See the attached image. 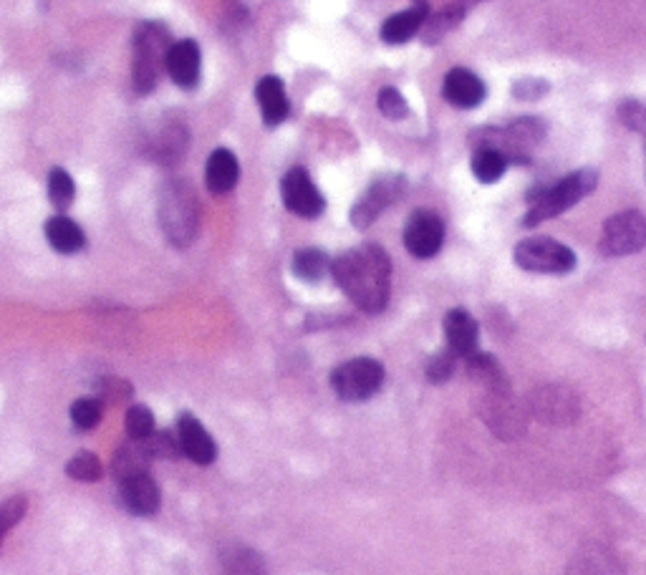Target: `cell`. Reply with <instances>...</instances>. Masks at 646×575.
<instances>
[{
  "label": "cell",
  "instance_id": "cell-1",
  "mask_svg": "<svg viewBox=\"0 0 646 575\" xmlns=\"http://www.w3.org/2000/svg\"><path fill=\"white\" fill-rule=\"evenodd\" d=\"M331 275L346 298L363 313H382L392 290V263L384 248L359 245L331 263Z\"/></svg>",
  "mask_w": 646,
  "mask_h": 575
},
{
  "label": "cell",
  "instance_id": "cell-2",
  "mask_svg": "<svg viewBox=\"0 0 646 575\" xmlns=\"http://www.w3.org/2000/svg\"><path fill=\"white\" fill-rule=\"evenodd\" d=\"M596 184H599V175H596L594 169H578V172L565 175L561 182L533 194L523 225L525 228H536V225L551 220V217L563 215L565 209L578 205L586 194H591L596 190Z\"/></svg>",
  "mask_w": 646,
  "mask_h": 575
},
{
  "label": "cell",
  "instance_id": "cell-3",
  "mask_svg": "<svg viewBox=\"0 0 646 575\" xmlns=\"http://www.w3.org/2000/svg\"><path fill=\"white\" fill-rule=\"evenodd\" d=\"M159 225L172 245L184 248L195 240L200 207L198 194L190 188V182L172 180L165 184L159 194Z\"/></svg>",
  "mask_w": 646,
  "mask_h": 575
},
{
  "label": "cell",
  "instance_id": "cell-4",
  "mask_svg": "<svg viewBox=\"0 0 646 575\" xmlns=\"http://www.w3.org/2000/svg\"><path fill=\"white\" fill-rule=\"evenodd\" d=\"M169 46V31L162 23H142L134 34V61H132V79L134 88L140 94H149L157 86L159 71L165 69V59Z\"/></svg>",
  "mask_w": 646,
  "mask_h": 575
},
{
  "label": "cell",
  "instance_id": "cell-5",
  "mask_svg": "<svg viewBox=\"0 0 646 575\" xmlns=\"http://www.w3.org/2000/svg\"><path fill=\"white\" fill-rule=\"evenodd\" d=\"M543 134L546 129L538 119L525 117L503 129H480L472 134V140H478V147L500 152L507 161H528V152L538 147Z\"/></svg>",
  "mask_w": 646,
  "mask_h": 575
},
{
  "label": "cell",
  "instance_id": "cell-6",
  "mask_svg": "<svg viewBox=\"0 0 646 575\" xmlns=\"http://www.w3.org/2000/svg\"><path fill=\"white\" fill-rule=\"evenodd\" d=\"M513 261L523 271L546 275H565L576 268V253L551 238H528L518 242L513 250Z\"/></svg>",
  "mask_w": 646,
  "mask_h": 575
},
{
  "label": "cell",
  "instance_id": "cell-7",
  "mask_svg": "<svg viewBox=\"0 0 646 575\" xmlns=\"http://www.w3.org/2000/svg\"><path fill=\"white\" fill-rule=\"evenodd\" d=\"M384 384V367L376 359H351L334 369L331 374V386L338 399L344 402H363L379 392Z\"/></svg>",
  "mask_w": 646,
  "mask_h": 575
},
{
  "label": "cell",
  "instance_id": "cell-8",
  "mask_svg": "<svg viewBox=\"0 0 646 575\" xmlns=\"http://www.w3.org/2000/svg\"><path fill=\"white\" fill-rule=\"evenodd\" d=\"M646 245V217L636 209H626L606 220L601 235V250L603 255L621 257L639 253Z\"/></svg>",
  "mask_w": 646,
  "mask_h": 575
},
{
  "label": "cell",
  "instance_id": "cell-9",
  "mask_svg": "<svg viewBox=\"0 0 646 575\" xmlns=\"http://www.w3.org/2000/svg\"><path fill=\"white\" fill-rule=\"evenodd\" d=\"M404 188H407V182H404L402 175L379 177L376 182H371V188L363 192L361 200L351 207V225H354V228L367 230L369 225H374L376 217L402 197Z\"/></svg>",
  "mask_w": 646,
  "mask_h": 575
},
{
  "label": "cell",
  "instance_id": "cell-10",
  "mask_svg": "<svg viewBox=\"0 0 646 575\" xmlns=\"http://www.w3.org/2000/svg\"><path fill=\"white\" fill-rule=\"evenodd\" d=\"M280 197L290 213L306 217V220H316L323 209H326V200H323V194L303 167L288 169L280 182Z\"/></svg>",
  "mask_w": 646,
  "mask_h": 575
},
{
  "label": "cell",
  "instance_id": "cell-11",
  "mask_svg": "<svg viewBox=\"0 0 646 575\" xmlns=\"http://www.w3.org/2000/svg\"><path fill=\"white\" fill-rule=\"evenodd\" d=\"M444 242V223L438 213L432 209H415L409 215L407 228H404V248L409 250V255L427 261L440 253Z\"/></svg>",
  "mask_w": 646,
  "mask_h": 575
},
{
  "label": "cell",
  "instance_id": "cell-12",
  "mask_svg": "<svg viewBox=\"0 0 646 575\" xmlns=\"http://www.w3.org/2000/svg\"><path fill=\"white\" fill-rule=\"evenodd\" d=\"M482 417L492 432L498 436H507V440L521 436L525 429L518 407L507 396V388H503V392H488V402L482 404Z\"/></svg>",
  "mask_w": 646,
  "mask_h": 575
},
{
  "label": "cell",
  "instance_id": "cell-13",
  "mask_svg": "<svg viewBox=\"0 0 646 575\" xmlns=\"http://www.w3.org/2000/svg\"><path fill=\"white\" fill-rule=\"evenodd\" d=\"M177 442H180V450L195 462V465H213L217 457L213 436H210L207 429L202 427L195 417L188 415V411L177 419Z\"/></svg>",
  "mask_w": 646,
  "mask_h": 575
},
{
  "label": "cell",
  "instance_id": "cell-14",
  "mask_svg": "<svg viewBox=\"0 0 646 575\" xmlns=\"http://www.w3.org/2000/svg\"><path fill=\"white\" fill-rule=\"evenodd\" d=\"M165 69L177 86L195 88L200 84V46L195 40H177L169 46Z\"/></svg>",
  "mask_w": 646,
  "mask_h": 575
},
{
  "label": "cell",
  "instance_id": "cell-15",
  "mask_svg": "<svg viewBox=\"0 0 646 575\" xmlns=\"http://www.w3.org/2000/svg\"><path fill=\"white\" fill-rule=\"evenodd\" d=\"M442 94H444V99L452 104V107L475 109L484 101V96H488V88H484L482 79L475 76L472 71L452 69L450 74L444 76Z\"/></svg>",
  "mask_w": 646,
  "mask_h": 575
},
{
  "label": "cell",
  "instance_id": "cell-16",
  "mask_svg": "<svg viewBox=\"0 0 646 575\" xmlns=\"http://www.w3.org/2000/svg\"><path fill=\"white\" fill-rule=\"evenodd\" d=\"M478 321L472 319L465 308H452L444 315V338H447V348L455 356H472L478 351Z\"/></svg>",
  "mask_w": 646,
  "mask_h": 575
},
{
  "label": "cell",
  "instance_id": "cell-17",
  "mask_svg": "<svg viewBox=\"0 0 646 575\" xmlns=\"http://www.w3.org/2000/svg\"><path fill=\"white\" fill-rule=\"evenodd\" d=\"M427 19H430V0H415L411 8L402 11L397 15H390L382 26V40L390 46H402L424 28Z\"/></svg>",
  "mask_w": 646,
  "mask_h": 575
},
{
  "label": "cell",
  "instance_id": "cell-18",
  "mask_svg": "<svg viewBox=\"0 0 646 575\" xmlns=\"http://www.w3.org/2000/svg\"><path fill=\"white\" fill-rule=\"evenodd\" d=\"M119 502L132 515H155L159 510V490L147 472L127 477L121 480Z\"/></svg>",
  "mask_w": 646,
  "mask_h": 575
},
{
  "label": "cell",
  "instance_id": "cell-19",
  "mask_svg": "<svg viewBox=\"0 0 646 575\" xmlns=\"http://www.w3.org/2000/svg\"><path fill=\"white\" fill-rule=\"evenodd\" d=\"M533 411L546 424L563 427L578 417V402L576 396L571 392H563V388H546V392L536 394V399H533Z\"/></svg>",
  "mask_w": 646,
  "mask_h": 575
},
{
  "label": "cell",
  "instance_id": "cell-20",
  "mask_svg": "<svg viewBox=\"0 0 646 575\" xmlns=\"http://www.w3.org/2000/svg\"><path fill=\"white\" fill-rule=\"evenodd\" d=\"M565 575H626L624 565L609 548L586 546L573 553Z\"/></svg>",
  "mask_w": 646,
  "mask_h": 575
},
{
  "label": "cell",
  "instance_id": "cell-21",
  "mask_svg": "<svg viewBox=\"0 0 646 575\" xmlns=\"http://www.w3.org/2000/svg\"><path fill=\"white\" fill-rule=\"evenodd\" d=\"M255 99L261 107L263 121L268 127H278L290 115V104L286 96V86L278 76H263L255 86Z\"/></svg>",
  "mask_w": 646,
  "mask_h": 575
},
{
  "label": "cell",
  "instance_id": "cell-22",
  "mask_svg": "<svg viewBox=\"0 0 646 575\" xmlns=\"http://www.w3.org/2000/svg\"><path fill=\"white\" fill-rule=\"evenodd\" d=\"M240 167L238 157L230 149H215L205 167V182L213 194H228L238 184Z\"/></svg>",
  "mask_w": 646,
  "mask_h": 575
},
{
  "label": "cell",
  "instance_id": "cell-23",
  "mask_svg": "<svg viewBox=\"0 0 646 575\" xmlns=\"http://www.w3.org/2000/svg\"><path fill=\"white\" fill-rule=\"evenodd\" d=\"M46 240L61 255H74L86 245L84 230L74 220H69L67 215H56L46 223Z\"/></svg>",
  "mask_w": 646,
  "mask_h": 575
},
{
  "label": "cell",
  "instance_id": "cell-24",
  "mask_svg": "<svg viewBox=\"0 0 646 575\" xmlns=\"http://www.w3.org/2000/svg\"><path fill=\"white\" fill-rule=\"evenodd\" d=\"M149 462H152V452L147 447V442L144 440H132L127 444H121L115 455V475L121 480H127V477H134V475H144L149 469Z\"/></svg>",
  "mask_w": 646,
  "mask_h": 575
},
{
  "label": "cell",
  "instance_id": "cell-25",
  "mask_svg": "<svg viewBox=\"0 0 646 575\" xmlns=\"http://www.w3.org/2000/svg\"><path fill=\"white\" fill-rule=\"evenodd\" d=\"M188 149V132L180 124H169L152 140L149 144V157L162 165H172Z\"/></svg>",
  "mask_w": 646,
  "mask_h": 575
},
{
  "label": "cell",
  "instance_id": "cell-26",
  "mask_svg": "<svg viewBox=\"0 0 646 575\" xmlns=\"http://www.w3.org/2000/svg\"><path fill=\"white\" fill-rule=\"evenodd\" d=\"M331 263H334V261H331V257L323 253V250L303 248L294 255V263H290V268H294L296 278H301L306 283H319L331 273Z\"/></svg>",
  "mask_w": 646,
  "mask_h": 575
},
{
  "label": "cell",
  "instance_id": "cell-27",
  "mask_svg": "<svg viewBox=\"0 0 646 575\" xmlns=\"http://www.w3.org/2000/svg\"><path fill=\"white\" fill-rule=\"evenodd\" d=\"M507 165H511V161H507L500 152L488 149V147H478L472 154L470 167H472V175L478 177L482 184H492L505 175Z\"/></svg>",
  "mask_w": 646,
  "mask_h": 575
},
{
  "label": "cell",
  "instance_id": "cell-28",
  "mask_svg": "<svg viewBox=\"0 0 646 575\" xmlns=\"http://www.w3.org/2000/svg\"><path fill=\"white\" fill-rule=\"evenodd\" d=\"M76 197V184L71 180V175L67 169L56 167L51 169V175H48V200L53 202V207L59 209H67L71 207V202Z\"/></svg>",
  "mask_w": 646,
  "mask_h": 575
},
{
  "label": "cell",
  "instance_id": "cell-29",
  "mask_svg": "<svg viewBox=\"0 0 646 575\" xmlns=\"http://www.w3.org/2000/svg\"><path fill=\"white\" fill-rule=\"evenodd\" d=\"M225 575H268V571H265L263 558L255 550L238 548L225 561Z\"/></svg>",
  "mask_w": 646,
  "mask_h": 575
},
{
  "label": "cell",
  "instance_id": "cell-30",
  "mask_svg": "<svg viewBox=\"0 0 646 575\" xmlns=\"http://www.w3.org/2000/svg\"><path fill=\"white\" fill-rule=\"evenodd\" d=\"M67 475L71 480H79V482H96L101 480V462L99 457L94 455V452H79L76 457L69 459L67 465Z\"/></svg>",
  "mask_w": 646,
  "mask_h": 575
},
{
  "label": "cell",
  "instance_id": "cell-31",
  "mask_svg": "<svg viewBox=\"0 0 646 575\" xmlns=\"http://www.w3.org/2000/svg\"><path fill=\"white\" fill-rule=\"evenodd\" d=\"M376 104H379V111H382L386 119L402 121V119L409 117L407 99H404V96L394 86H384L382 92H379Z\"/></svg>",
  "mask_w": 646,
  "mask_h": 575
},
{
  "label": "cell",
  "instance_id": "cell-32",
  "mask_svg": "<svg viewBox=\"0 0 646 575\" xmlns=\"http://www.w3.org/2000/svg\"><path fill=\"white\" fill-rule=\"evenodd\" d=\"M26 507H28V500L23 495H15V498L5 500L3 505H0V546H3L8 530H11L13 525H19L23 520V515H26Z\"/></svg>",
  "mask_w": 646,
  "mask_h": 575
},
{
  "label": "cell",
  "instance_id": "cell-33",
  "mask_svg": "<svg viewBox=\"0 0 646 575\" xmlns=\"http://www.w3.org/2000/svg\"><path fill=\"white\" fill-rule=\"evenodd\" d=\"M127 432L132 440H147L155 432V415L147 407H132L127 411Z\"/></svg>",
  "mask_w": 646,
  "mask_h": 575
},
{
  "label": "cell",
  "instance_id": "cell-34",
  "mask_svg": "<svg viewBox=\"0 0 646 575\" xmlns=\"http://www.w3.org/2000/svg\"><path fill=\"white\" fill-rule=\"evenodd\" d=\"M71 422L79 429H94L101 422V404L99 399H79L71 407Z\"/></svg>",
  "mask_w": 646,
  "mask_h": 575
},
{
  "label": "cell",
  "instance_id": "cell-35",
  "mask_svg": "<svg viewBox=\"0 0 646 575\" xmlns=\"http://www.w3.org/2000/svg\"><path fill=\"white\" fill-rule=\"evenodd\" d=\"M452 374H455V354H452L450 348L434 354L430 363H427V379H430L432 384H444Z\"/></svg>",
  "mask_w": 646,
  "mask_h": 575
},
{
  "label": "cell",
  "instance_id": "cell-36",
  "mask_svg": "<svg viewBox=\"0 0 646 575\" xmlns=\"http://www.w3.org/2000/svg\"><path fill=\"white\" fill-rule=\"evenodd\" d=\"M147 447L152 452V457H165V459H175L177 455H180V442L175 440L172 434L169 432H152L147 440Z\"/></svg>",
  "mask_w": 646,
  "mask_h": 575
},
{
  "label": "cell",
  "instance_id": "cell-37",
  "mask_svg": "<svg viewBox=\"0 0 646 575\" xmlns=\"http://www.w3.org/2000/svg\"><path fill=\"white\" fill-rule=\"evenodd\" d=\"M621 119H624L626 127L636 129V132H646V109L642 104H624V107H621Z\"/></svg>",
  "mask_w": 646,
  "mask_h": 575
},
{
  "label": "cell",
  "instance_id": "cell-38",
  "mask_svg": "<svg viewBox=\"0 0 646 575\" xmlns=\"http://www.w3.org/2000/svg\"><path fill=\"white\" fill-rule=\"evenodd\" d=\"M548 92V84L546 81H533V79H523L518 84H513V94L518 96V99H538L540 94Z\"/></svg>",
  "mask_w": 646,
  "mask_h": 575
},
{
  "label": "cell",
  "instance_id": "cell-39",
  "mask_svg": "<svg viewBox=\"0 0 646 575\" xmlns=\"http://www.w3.org/2000/svg\"><path fill=\"white\" fill-rule=\"evenodd\" d=\"M470 3H475V0H470Z\"/></svg>",
  "mask_w": 646,
  "mask_h": 575
}]
</instances>
